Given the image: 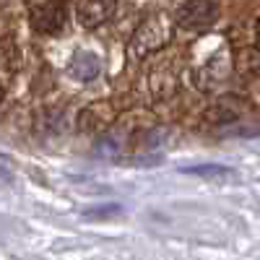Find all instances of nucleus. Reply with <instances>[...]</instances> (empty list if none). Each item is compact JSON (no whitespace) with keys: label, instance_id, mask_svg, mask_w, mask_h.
Wrapping results in <instances>:
<instances>
[{"label":"nucleus","instance_id":"nucleus-5","mask_svg":"<svg viewBox=\"0 0 260 260\" xmlns=\"http://www.w3.org/2000/svg\"><path fill=\"white\" fill-rule=\"evenodd\" d=\"M68 73L76 81H91L99 76V57L94 52H81L73 57V62L68 65Z\"/></svg>","mask_w":260,"mask_h":260},{"label":"nucleus","instance_id":"nucleus-2","mask_svg":"<svg viewBox=\"0 0 260 260\" xmlns=\"http://www.w3.org/2000/svg\"><path fill=\"white\" fill-rule=\"evenodd\" d=\"M219 18L216 0H185L177 11V24L187 31H201Z\"/></svg>","mask_w":260,"mask_h":260},{"label":"nucleus","instance_id":"nucleus-8","mask_svg":"<svg viewBox=\"0 0 260 260\" xmlns=\"http://www.w3.org/2000/svg\"><path fill=\"white\" fill-rule=\"evenodd\" d=\"M110 213H120V206H104V208H89L86 216H110Z\"/></svg>","mask_w":260,"mask_h":260},{"label":"nucleus","instance_id":"nucleus-3","mask_svg":"<svg viewBox=\"0 0 260 260\" xmlns=\"http://www.w3.org/2000/svg\"><path fill=\"white\" fill-rule=\"evenodd\" d=\"M31 24L42 34H55L65 24V6L62 0H42L31 11Z\"/></svg>","mask_w":260,"mask_h":260},{"label":"nucleus","instance_id":"nucleus-4","mask_svg":"<svg viewBox=\"0 0 260 260\" xmlns=\"http://www.w3.org/2000/svg\"><path fill=\"white\" fill-rule=\"evenodd\" d=\"M115 6H117V0H78L76 13L86 29H94L115 13Z\"/></svg>","mask_w":260,"mask_h":260},{"label":"nucleus","instance_id":"nucleus-6","mask_svg":"<svg viewBox=\"0 0 260 260\" xmlns=\"http://www.w3.org/2000/svg\"><path fill=\"white\" fill-rule=\"evenodd\" d=\"M237 65V73L240 76H260V50L257 47H245V50H237L234 57Z\"/></svg>","mask_w":260,"mask_h":260},{"label":"nucleus","instance_id":"nucleus-9","mask_svg":"<svg viewBox=\"0 0 260 260\" xmlns=\"http://www.w3.org/2000/svg\"><path fill=\"white\" fill-rule=\"evenodd\" d=\"M0 177H8V172H6V169H0Z\"/></svg>","mask_w":260,"mask_h":260},{"label":"nucleus","instance_id":"nucleus-1","mask_svg":"<svg viewBox=\"0 0 260 260\" xmlns=\"http://www.w3.org/2000/svg\"><path fill=\"white\" fill-rule=\"evenodd\" d=\"M172 37V24L164 18V16H151L146 18L141 29L136 31L133 42H130V52H133L136 57L146 55V52H154L159 50L161 45H167Z\"/></svg>","mask_w":260,"mask_h":260},{"label":"nucleus","instance_id":"nucleus-7","mask_svg":"<svg viewBox=\"0 0 260 260\" xmlns=\"http://www.w3.org/2000/svg\"><path fill=\"white\" fill-rule=\"evenodd\" d=\"M182 175H195V177H203V180H226L232 177L234 172L224 164H195V167H182L180 169Z\"/></svg>","mask_w":260,"mask_h":260},{"label":"nucleus","instance_id":"nucleus-10","mask_svg":"<svg viewBox=\"0 0 260 260\" xmlns=\"http://www.w3.org/2000/svg\"><path fill=\"white\" fill-rule=\"evenodd\" d=\"M0 102H3V89H0Z\"/></svg>","mask_w":260,"mask_h":260}]
</instances>
